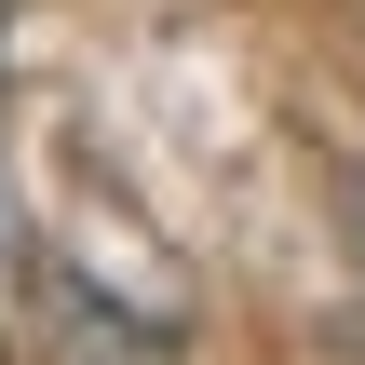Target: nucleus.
Wrapping results in <instances>:
<instances>
[{
    "label": "nucleus",
    "instance_id": "1",
    "mask_svg": "<svg viewBox=\"0 0 365 365\" xmlns=\"http://www.w3.org/2000/svg\"><path fill=\"white\" fill-rule=\"evenodd\" d=\"M352 257H365V176H352Z\"/></svg>",
    "mask_w": 365,
    "mask_h": 365
},
{
    "label": "nucleus",
    "instance_id": "2",
    "mask_svg": "<svg viewBox=\"0 0 365 365\" xmlns=\"http://www.w3.org/2000/svg\"><path fill=\"white\" fill-rule=\"evenodd\" d=\"M0 14H14V0H0Z\"/></svg>",
    "mask_w": 365,
    "mask_h": 365
}]
</instances>
